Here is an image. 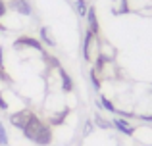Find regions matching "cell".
<instances>
[{"mask_svg":"<svg viewBox=\"0 0 152 146\" xmlns=\"http://www.w3.org/2000/svg\"><path fill=\"white\" fill-rule=\"evenodd\" d=\"M100 106L106 110V112H110V113H118V108L114 106V102H112L108 96H104V94L100 96Z\"/></svg>","mask_w":152,"mask_h":146,"instance_id":"obj_11","label":"cell"},{"mask_svg":"<svg viewBox=\"0 0 152 146\" xmlns=\"http://www.w3.org/2000/svg\"><path fill=\"white\" fill-rule=\"evenodd\" d=\"M41 41L45 42V44L52 46V48L56 46V41L52 38V35H50V29H48V27H42V29H41Z\"/></svg>","mask_w":152,"mask_h":146,"instance_id":"obj_10","label":"cell"},{"mask_svg":"<svg viewBox=\"0 0 152 146\" xmlns=\"http://www.w3.org/2000/svg\"><path fill=\"white\" fill-rule=\"evenodd\" d=\"M0 31H4V27H2V23H0Z\"/></svg>","mask_w":152,"mask_h":146,"instance_id":"obj_18","label":"cell"},{"mask_svg":"<svg viewBox=\"0 0 152 146\" xmlns=\"http://www.w3.org/2000/svg\"><path fill=\"white\" fill-rule=\"evenodd\" d=\"M87 23H89V31L94 35H98V19H96V10L93 6H89L87 12Z\"/></svg>","mask_w":152,"mask_h":146,"instance_id":"obj_8","label":"cell"},{"mask_svg":"<svg viewBox=\"0 0 152 146\" xmlns=\"http://www.w3.org/2000/svg\"><path fill=\"white\" fill-rule=\"evenodd\" d=\"M83 56L89 64H94L100 56V41H98V35L91 33L87 29L85 33V41H83Z\"/></svg>","mask_w":152,"mask_h":146,"instance_id":"obj_2","label":"cell"},{"mask_svg":"<svg viewBox=\"0 0 152 146\" xmlns=\"http://www.w3.org/2000/svg\"><path fill=\"white\" fill-rule=\"evenodd\" d=\"M21 133L25 135V139L33 140L35 144L39 146H46L52 142V131H50V125L45 123V121H41L37 115H31L29 121H27V125L21 129Z\"/></svg>","mask_w":152,"mask_h":146,"instance_id":"obj_1","label":"cell"},{"mask_svg":"<svg viewBox=\"0 0 152 146\" xmlns=\"http://www.w3.org/2000/svg\"><path fill=\"white\" fill-rule=\"evenodd\" d=\"M0 68L4 69V52H2V48H0Z\"/></svg>","mask_w":152,"mask_h":146,"instance_id":"obj_17","label":"cell"},{"mask_svg":"<svg viewBox=\"0 0 152 146\" xmlns=\"http://www.w3.org/2000/svg\"><path fill=\"white\" fill-rule=\"evenodd\" d=\"M0 79H4V81H10V77L6 75V71H4L2 68H0Z\"/></svg>","mask_w":152,"mask_h":146,"instance_id":"obj_16","label":"cell"},{"mask_svg":"<svg viewBox=\"0 0 152 146\" xmlns=\"http://www.w3.org/2000/svg\"><path fill=\"white\" fill-rule=\"evenodd\" d=\"M14 46H15V48H21V46H29L31 50H37V52L45 54V48H42V42H41V41H37V38H33V37H27V35L19 37L18 41L14 42Z\"/></svg>","mask_w":152,"mask_h":146,"instance_id":"obj_3","label":"cell"},{"mask_svg":"<svg viewBox=\"0 0 152 146\" xmlns=\"http://www.w3.org/2000/svg\"><path fill=\"white\" fill-rule=\"evenodd\" d=\"M8 108H10V106H8L6 98H4L2 94H0V110H2V112H8Z\"/></svg>","mask_w":152,"mask_h":146,"instance_id":"obj_15","label":"cell"},{"mask_svg":"<svg viewBox=\"0 0 152 146\" xmlns=\"http://www.w3.org/2000/svg\"><path fill=\"white\" fill-rule=\"evenodd\" d=\"M114 125L115 129H118L119 133H123V135H127V137H133L135 135V127L129 123L127 119H123V117H118V119H114Z\"/></svg>","mask_w":152,"mask_h":146,"instance_id":"obj_6","label":"cell"},{"mask_svg":"<svg viewBox=\"0 0 152 146\" xmlns=\"http://www.w3.org/2000/svg\"><path fill=\"white\" fill-rule=\"evenodd\" d=\"M8 8L14 12H18V14L21 15H31L33 14V8H31L29 0H10L8 2Z\"/></svg>","mask_w":152,"mask_h":146,"instance_id":"obj_5","label":"cell"},{"mask_svg":"<svg viewBox=\"0 0 152 146\" xmlns=\"http://www.w3.org/2000/svg\"><path fill=\"white\" fill-rule=\"evenodd\" d=\"M75 10L81 17H87V12H89V4L87 0H75Z\"/></svg>","mask_w":152,"mask_h":146,"instance_id":"obj_12","label":"cell"},{"mask_svg":"<svg viewBox=\"0 0 152 146\" xmlns=\"http://www.w3.org/2000/svg\"><path fill=\"white\" fill-rule=\"evenodd\" d=\"M6 12H8V4L4 2V0H0V19L6 15Z\"/></svg>","mask_w":152,"mask_h":146,"instance_id":"obj_14","label":"cell"},{"mask_svg":"<svg viewBox=\"0 0 152 146\" xmlns=\"http://www.w3.org/2000/svg\"><path fill=\"white\" fill-rule=\"evenodd\" d=\"M0 146H8V133L2 123H0Z\"/></svg>","mask_w":152,"mask_h":146,"instance_id":"obj_13","label":"cell"},{"mask_svg":"<svg viewBox=\"0 0 152 146\" xmlns=\"http://www.w3.org/2000/svg\"><path fill=\"white\" fill-rule=\"evenodd\" d=\"M31 115H33V112H31V110H21V112L12 113V115H10V123L14 125L15 129H19V131H21V129L27 125V121H29Z\"/></svg>","mask_w":152,"mask_h":146,"instance_id":"obj_4","label":"cell"},{"mask_svg":"<svg viewBox=\"0 0 152 146\" xmlns=\"http://www.w3.org/2000/svg\"><path fill=\"white\" fill-rule=\"evenodd\" d=\"M58 75H60V81H62V90L64 92H73V81H71L69 73H67L64 68H58Z\"/></svg>","mask_w":152,"mask_h":146,"instance_id":"obj_7","label":"cell"},{"mask_svg":"<svg viewBox=\"0 0 152 146\" xmlns=\"http://www.w3.org/2000/svg\"><path fill=\"white\" fill-rule=\"evenodd\" d=\"M67 112H69V110L64 108V110H60L56 115H50L48 117V125H60V123H64V119L67 117Z\"/></svg>","mask_w":152,"mask_h":146,"instance_id":"obj_9","label":"cell"}]
</instances>
